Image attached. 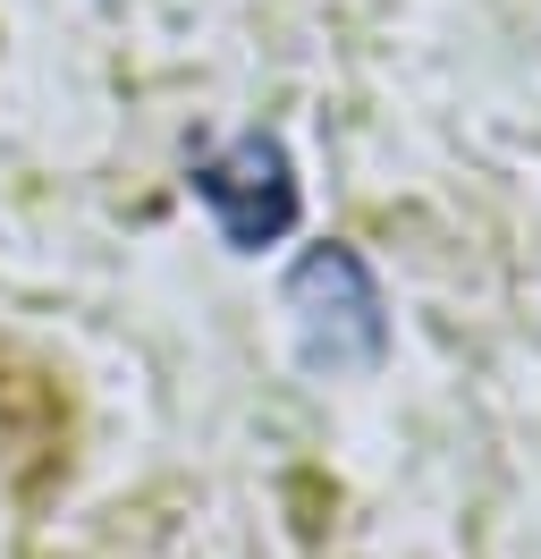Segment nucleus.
Masks as SVG:
<instances>
[{
    "label": "nucleus",
    "mask_w": 541,
    "mask_h": 559,
    "mask_svg": "<svg viewBox=\"0 0 541 559\" xmlns=\"http://www.w3.org/2000/svg\"><path fill=\"white\" fill-rule=\"evenodd\" d=\"M288 314H297L304 365L313 373H372L389 356V306L356 246H313L288 272Z\"/></svg>",
    "instance_id": "obj_1"
},
{
    "label": "nucleus",
    "mask_w": 541,
    "mask_h": 559,
    "mask_svg": "<svg viewBox=\"0 0 541 559\" xmlns=\"http://www.w3.org/2000/svg\"><path fill=\"white\" fill-rule=\"evenodd\" d=\"M187 195L212 212V229H220L237 254L279 246L288 229H297V212H304L297 162H288V144L263 136V128L237 136V144H220L212 162H195V170H187Z\"/></svg>",
    "instance_id": "obj_2"
}]
</instances>
